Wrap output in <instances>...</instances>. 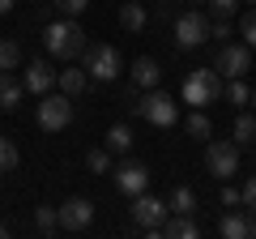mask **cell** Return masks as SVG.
I'll return each mask as SVG.
<instances>
[{
    "instance_id": "8d00e7d4",
    "label": "cell",
    "mask_w": 256,
    "mask_h": 239,
    "mask_svg": "<svg viewBox=\"0 0 256 239\" xmlns=\"http://www.w3.org/2000/svg\"><path fill=\"white\" fill-rule=\"evenodd\" d=\"M252 107H256V90H252Z\"/></svg>"
},
{
    "instance_id": "8992f818",
    "label": "cell",
    "mask_w": 256,
    "mask_h": 239,
    "mask_svg": "<svg viewBox=\"0 0 256 239\" xmlns=\"http://www.w3.org/2000/svg\"><path fill=\"white\" fill-rule=\"evenodd\" d=\"M175 43H180L184 52L210 43V18H205V9H188V13L175 18Z\"/></svg>"
},
{
    "instance_id": "6da1fadb",
    "label": "cell",
    "mask_w": 256,
    "mask_h": 239,
    "mask_svg": "<svg viewBox=\"0 0 256 239\" xmlns=\"http://www.w3.org/2000/svg\"><path fill=\"white\" fill-rule=\"evenodd\" d=\"M43 47L56 60H77L90 43H86V30L77 26V18H56L43 26Z\"/></svg>"
},
{
    "instance_id": "836d02e7",
    "label": "cell",
    "mask_w": 256,
    "mask_h": 239,
    "mask_svg": "<svg viewBox=\"0 0 256 239\" xmlns=\"http://www.w3.org/2000/svg\"><path fill=\"white\" fill-rule=\"evenodd\" d=\"M188 4H192V9H205V4H210V0H188Z\"/></svg>"
},
{
    "instance_id": "f546056e",
    "label": "cell",
    "mask_w": 256,
    "mask_h": 239,
    "mask_svg": "<svg viewBox=\"0 0 256 239\" xmlns=\"http://www.w3.org/2000/svg\"><path fill=\"white\" fill-rule=\"evenodd\" d=\"M218 201L226 205V210H235V205H244V188H235L230 180H222V192H218Z\"/></svg>"
},
{
    "instance_id": "4dcf8cb0",
    "label": "cell",
    "mask_w": 256,
    "mask_h": 239,
    "mask_svg": "<svg viewBox=\"0 0 256 239\" xmlns=\"http://www.w3.org/2000/svg\"><path fill=\"white\" fill-rule=\"evenodd\" d=\"M239 34H244V43H248V47H256V4L244 13V22H239Z\"/></svg>"
},
{
    "instance_id": "8fae6325",
    "label": "cell",
    "mask_w": 256,
    "mask_h": 239,
    "mask_svg": "<svg viewBox=\"0 0 256 239\" xmlns=\"http://www.w3.org/2000/svg\"><path fill=\"white\" fill-rule=\"evenodd\" d=\"M116 188H120L124 196L146 192V188H150V166H146V162H120V166H116Z\"/></svg>"
},
{
    "instance_id": "ba28073f",
    "label": "cell",
    "mask_w": 256,
    "mask_h": 239,
    "mask_svg": "<svg viewBox=\"0 0 256 239\" xmlns=\"http://www.w3.org/2000/svg\"><path fill=\"white\" fill-rule=\"evenodd\" d=\"M166 218H171V205H166L162 196H150V192H137V196H132V222H137L141 230L162 226Z\"/></svg>"
},
{
    "instance_id": "cb8c5ba5",
    "label": "cell",
    "mask_w": 256,
    "mask_h": 239,
    "mask_svg": "<svg viewBox=\"0 0 256 239\" xmlns=\"http://www.w3.org/2000/svg\"><path fill=\"white\" fill-rule=\"evenodd\" d=\"M166 205H171V214H196V192H192L188 184H180V188L171 192V201H166Z\"/></svg>"
},
{
    "instance_id": "3957f363",
    "label": "cell",
    "mask_w": 256,
    "mask_h": 239,
    "mask_svg": "<svg viewBox=\"0 0 256 239\" xmlns=\"http://www.w3.org/2000/svg\"><path fill=\"white\" fill-rule=\"evenodd\" d=\"M128 111H132V116H141V120H150L154 128H171L175 120H180V107H175L162 90H141L137 102H128Z\"/></svg>"
},
{
    "instance_id": "30bf717a",
    "label": "cell",
    "mask_w": 256,
    "mask_h": 239,
    "mask_svg": "<svg viewBox=\"0 0 256 239\" xmlns=\"http://www.w3.org/2000/svg\"><path fill=\"white\" fill-rule=\"evenodd\" d=\"M94 226V201H86V196H68V201L60 205V230H86Z\"/></svg>"
},
{
    "instance_id": "277c9868",
    "label": "cell",
    "mask_w": 256,
    "mask_h": 239,
    "mask_svg": "<svg viewBox=\"0 0 256 239\" xmlns=\"http://www.w3.org/2000/svg\"><path fill=\"white\" fill-rule=\"evenodd\" d=\"M34 120H38V128L43 132H60L73 124V98L68 94H38V107H34Z\"/></svg>"
},
{
    "instance_id": "52a82bcc",
    "label": "cell",
    "mask_w": 256,
    "mask_h": 239,
    "mask_svg": "<svg viewBox=\"0 0 256 239\" xmlns=\"http://www.w3.org/2000/svg\"><path fill=\"white\" fill-rule=\"evenodd\" d=\"M205 166H210V175H218V180L239 175V146L235 141H210V146H205Z\"/></svg>"
},
{
    "instance_id": "5b68a950",
    "label": "cell",
    "mask_w": 256,
    "mask_h": 239,
    "mask_svg": "<svg viewBox=\"0 0 256 239\" xmlns=\"http://www.w3.org/2000/svg\"><path fill=\"white\" fill-rule=\"evenodd\" d=\"M82 60H86V73H90L94 82H116V77L124 73V56H120L111 43H94V47H86Z\"/></svg>"
},
{
    "instance_id": "ac0fdd59",
    "label": "cell",
    "mask_w": 256,
    "mask_h": 239,
    "mask_svg": "<svg viewBox=\"0 0 256 239\" xmlns=\"http://www.w3.org/2000/svg\"><path fill=\"white\" fill-rule=\"evenodd\" d=\"M146 22H150L146 4H137V0H124V4H120V26H124L128 34H137V30H146Z\"/></svg>"
},
{
    "instance_id": "44dd1931",
    "label": "cell",
    "mask_w": 256,
    "mask_h": 239,
    "mask_svg": "<svg viewBox=\"0 0 256 239\" xmlns=\"http://www.w3.org/2000/svg\"><path fill=\"white\" fill-rule=\"evenodd\" d=\"M188 137L192 141H210L214 137V120L205 116L201 107H192V116H188Z\"/></svg>"
},
{
    "instance_id": "e0dca14e",
    "label": "cell",
    "mask_w": 256,
    "mask_h": 239,
    "mask_svg": "<svg viewBox=\"0 0 256 239\" xmlns=\"http://www.w3.org/2000/svg\"><path fill=\"white\" fill-rule=\"evenodd\" d=\"M162 235L166 239H196V235H201V226L192 222V214H175V218L162 222Z\"/></svg>"
},
{
    "instance_id": "7402d4cb",
    "label": "cell",
    "mask_w": 256,
    "mask_h": 239,
    "mask_svg": "<svg viewBox=\"0 0 256 239\" xmlns=\"http://www.w3.org/2000/svg\"><path fill=\"white\" fill-rule=\"evenodd\" d=\"M34 226H38V235L60 230V205H34Z\"/></svg>"
},
{
    "instance_id": "ffe728a7",
    "label": "cell",
    "mask_w": 256,
    "mask_h": 239,
    "mask_svg": "<svg viewBox=\"0 0 256 239\" xmlns=\"http://www.w3.org/2000/svg\"><path fill=\"white\" fill-rule=\"evenodd\" d=\"M230 141H235V146H256V116H252V111H244V116L235 120Z\"/></svg>"
},
{
    "instance_id": "d590c367",
    "label": "cell",
    "mask_w": 256,
    "mask_h": 239,
    "mask_svg": "<svg viewBox=\"0 0 256 239\" xmlns=\"http://www.w3.org/2000/svg\"><path fill=\"white\" fill-rule=\"evenodd\" d=\"M158 4H175V0H158Z\"/></svg>"
},
{
    "instance_id": "83f0119b",
    "label": "cell",
    "mask_w": 256,
    "mask_h": 239,
    "mask_svg": "<svg viewBox=\"0 0 256 239\" xmlns=\"http://www.w3.org/2000/svg\"><path fill=\"white\" fill-rule=\"evenodd\" d=\"M205 9H210L214 22H230V18H235V9H239V0H210Z\"/></svg>"
},
{
    "instance_id": "f1b7e54d",
    "label": "cell",
    "mask_w": 256,
    "mask_h": 239,
    "mask_svg": "<svg viewBox=\"0 0 256 239\" xmlns=\"http://www.w3.org/2000/svg\"><path fill=\"white\" fill-rule=\"evenodd\" d=\"M52 9H60V18H82L90 9V0H52Z\"/></svg>"
},
{
    "instance_id": "603a6c76",
    "label": "cell",
    "mask_w": 256,
    "mask_h": 239,
    "mask_svg": "<svg viewBox=\"0 0 256 239\" xmlns=\"http://www.w3.org/2000/svg\"><path fill=\"white\" fill-rule=\"evenodd\" d=\"M0 68H9V73L22 68V43L18 38H0Z\"/></svg>"
},
{
    "instance_id": "7a4b0ae2",
    "label": "cell",
    "mask_w": 256,
    "mask_h": 239,
    "mask_svg": "<svg viewBox=\"0 0 256 239\" xmlns=\"http://www.w3.org/2000/svg\"><path fill=\"white\" fill-rule=\"evenodd\" d=\"M180 94H184L188 107H210V102L222 98V73L218 68H192V73L184 77Z\"/></svg>"
},
{
    "instance_id": "d6a6232c",
    "label": "cell",
    "mask_w": 256,
    "mask_h": 239,
    "mask_svg": "<svg viewBox=\"0 0 256 239\" xmlns=\"http://www.w3.org/2000/svg\"><path fill=\"white\" fill-rule=\"evenodd\" d=\"M13 4H18V0H0V18H4V13H13Z\"/></svg>"
},
{
    "instance_id": "4316f807",
    "label": "cell",
    "mask_w": 256,
    "mask_h": 239,
    "mask_svg": "<svg viewBox=\"0 0 256 239\" xmlns=\"http://www.w3.org/2000/svg\"><path fill=\"white\" fill-rule=\"evenodd\" d=\"M86 166H90V175H107L111 171V150H90L86 154Z\"/></svg>"
},
{
    "instance_id": "f35d334b",
    "label": "cell",
    "mask_w": 256,
    "mask_h": 239,
    "mask_svg": "<svg viewBox=\"0 0 256 239\" xmlns=\"http://www.w3.org/2000/svg\"><path fill=\"white\" fill-rule=\"evenodd\" d=\"M252 150H256V146H252Z\"/></svg>"
},
{
    "instance_id": "4fadbf2b",
    "label": "cell",
    "mask_w": 256,
    "mask_h": 239,
    "mask_svg": "<svg viewBox=\"0 0 256 239\" xmlns=\"http://www.w3.org/2000/svg\"><path fill=\"white\" fill-rule=\"evenodd\" d=\"M218 235L222 239H256V214L248 210V214H222V222H218Z\"/></svg>"
},
{
    "instance_id": "9a60e30c",
    "label": "cell",
    "mask_w": 256,
    "mask_h": 239,
    "mask_svg": "<svg viewBox=\"0 0 256 239\" xmlns=\"http://www.w3.org/2000/svg\"><path fill=\"white\" fill-rule=\"evenodd\" d=\"M22 98H26V82L9 68H0V111H18Z\"/></svg>"
},
{
    "instance_id": "9c48e42d",
    "label": "cell",
    "mask_w": 256,
    "mask_h": 239,
    "mask_svg": "<svg viewBox=\"0 0 256 239\" xmlns=\"http://www.w3.org/2000/svg\"><path fill=\"white\" fill-rule=\"evenodd\" d=\"M214 68H218L222 77H244L248 68H252V47H248V43H222Z\"/></svg>"
},
{
    "instance_id": "2e32d148",
    "label": "cell",
    "mask_w": 256,
    "mask_h": 239,
    "mask_svg": "<svg viewBox=\"0 0 256 239\" xmlns=\"http://www.w3.org/2000/svg\"><path fill=\"white\" fill-rule=\"evenodd\" d=\"M56 86H60V94H68V98H77V94H86V86H90V73L77 64H64L60 73H56Z\"/></svg>"
},
{
    "instance_id": "d4e9b609",
    "label": "cell",
    "mask_w": 256,
    "mask_h": 239,
    "mask_svg": "<svg viewBox=\"0 0 256 239\" xmlns=\"http://www.w3.org/2000/svg\"><path fill=\"white\" fill-rule=\"evenodd\" d=\"M222 94H226L230 107H248V102H252V86H248L244 77H230V86H226Z\"/></svg>"
},
{
    "instance_id": "74e56055",
    "label": "cell",
    "mask_w": 256,
    "mask_h": 239,
    "mask_svg": "<svg viewBox=\"0 0 256 239\" xmlns=\"http://www.w3.org/2000/svg\"><path fill=\"white\" fill-rule=\"evenodd\" d=\"M248 4H256V0H248Z\"/></svg>"
},
{
    "instance_id": "1f68e13d",
    "label": "cell",
    "mask_w": 256,
    "mask_h": 239,
    "mask_svg": "<svg viewBox=\"0 0 256 239\" xmlns=\"http://www.w3.org/2000/svg\"><path fill=\"white\" fill-rule=\"evenodd\" d=\"M244 210H252V214H256V175L244 184Z\"/></svg>"
},
{
    "instance_id": "484cf974",
    "label": "cell",
    "mask_w": 256,
    "mask_h": 239,
    "mask_svg": "<svg viewBox=\"0 0 256 239\" xmlns=\"http://www.w3.org/2000/svg\"><path fill=\"white\" fill-rule=\"evenodd\" d=\"M18 162H22V154H18V146H13L4 132H0V171H18Z\"/></svg>"
},
{
    "instance_id": "7c38bea8",
    "label": "cell",
    "mask_w": 256,
    "mask_h": 239,
    "mask_svg": "<svg viewBox=\"0 0 256 239\" xmlns=\"http://www.w3.org/2000/svg\"><path fill=\"white\" fill-rule=\"evenodd\" d=\"M128 82L141 86V90H158L162 86V64H158L154 56H137L132 68H128Z\"/></svg>"
},
{
    "instance_id": "5bb4252c",
    "label": "cell",
    "mask_w": 256,
    "mask_h": 239,
    "mask_svg": "<svg viewBox=\"0 0 256 239\" xmlns=\"http://www.w3.org/2000/svg\"><path fill=\"white\" fill-rule=\"evenodd\" d=\"M22 82H26L30 94H47V90H56V68H52V60H30Z\"/></svg>"
},
{
    "instance_id": "e575fe53",
    "label": "cell",
    "mask_w": 256,
    "mask_h": 239,
    "mask_svg": "<svg viewBox=\"0 0 256 239\" xmlns=\"http://www.w3.org/2000/svg\"><path fill=\"white\" fill-rule=\"evenodd\" d=\"M4 235H9V226H4V222H0V239H4Z\"/></svg>"
},
{
    "instance_id": "d6986e66",
    "label": "cell",
    "mask_w": 256,
    "mask_h": 239,
    "mask_svg": "<svg viewBox=\"0 0 256 239\" xmlns=\"http://www.w3.org/2000/svg\"><path fill=\"white\" fill-rule=\"evenodd\" d=\"M132 146H137V137H132L128 124H111V128H107V150H111V154H128Z\"/></svg>"
}]
</instances>
